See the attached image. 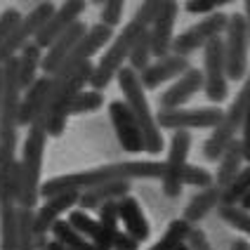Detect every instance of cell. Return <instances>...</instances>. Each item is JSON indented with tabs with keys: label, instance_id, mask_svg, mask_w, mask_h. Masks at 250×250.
Wrapping results in <instances>:
<instances>
[{
	"label": "cell",
	"instance_id": "1",
	"mask_svg": "<svg viewBox=\"0 0 250 250\" xmlns=\"http://www.w3.org/2000/svg\"><path fill=\"white\" fill-rule=\"evenodd\" d=\"M163 163L161 161H123V163H109L97 166L92 170L69 172V175H57L41 184V198H50L57 194L76 191L81 194L85 189L111 184V182H132V180H161Z\"/></svg>",
	"mask_w": 250,
	"mask_h": 250
},
{
	"label": "cell",
	"instance_id": "2",
	"mask_svg": "<svg viewBox=\"0 0 250 250\" xmlns=\"http://www.w3.org/2000/svg\"><path fill=\"white\" fill-rule=\"evenodd\" d=\"M116 81H118V87L123 92V104L130 109V113L135 116V121L139 125V132H142V139H144V151L151 153V156L161 153V149H163V132L156 125V116H153L151 106H149L144 87L139 83V76L125 66V69L118 71Z\"/></svg>",
	"mask_w": 250,
	"mask_h": 250
},
{
	"label": "cell",
	"instance_id": "3",
	"mask_svg": "<svg viewBox=\"0 0 250 250\" xmlns=\"http://www.w3.org/2000/svg\"><path fill=\"white\" fill-rule=\"evenodd\" d=\"M47 135L38 127H28V135L21 146L19 172H21V196L17 208L36 210L41 201V184H42V158H45Z\"/></svg>",
	"mask_w": 250,
	"mask_h": 250
},
{
	"label": "cell",
	"instance_id": "4",
	"mask_svg": "<svg viewBox=\"0 0 250 250\" xmlns=\"http://www.w3.org/2000/svg\"><path fill=\"white\" fill-rule=\"evenodd\" d=\"M146 28L137 24V21H127L123 26V31L113 38V42L104 50V55L99 57V62L92 66V76H90V90H106L111 81L118 76V71L125 69V62H127V55H130V50H132V45L137 41L139 36L144 33Z\"/></svg>",
	"mask_w": 250,
	"mask_h": 250
},
{
	"label": "cell",
	"instance_id": "5",
	"mask_svg": "<svg viewBox=\"0 0 250 250\" xmlns=\"http://www.w3.org/2000/svg\"><path fill=\"white\" fill-rule=\"evenodd\" d=\"M248 111H250V73L243 78V85L236 92V99L231 102V106L227 111H222V121L215 125L212 135L206 139V144H203V158L206 161L217 163L224 146L231 139H236V132H241V125H243V118H246Z\"/></svg>",
	"mask_w": 250,
	"mask_h": 250
},
{
	"label": "cell",
	"instance_id": "6",
	"mask_svg": "<svg viewBox=\"0 0 250 250\" xmlns=\"http://www.w3.org/2000/svg\"><path fill=\"white\" fill-rule=\"evenodd\" d=\"M222 52L227 81H243L248 76V31L243 14H229L227 28L222 33Z\"/></svg>",
	"mask_w": 250,
	"mask_h": 250
},
{
	"label": "cell",
	"instance_id": "7",
	"mask_svg": "<svg viewBox=\"0 0 250 250\" xmlns=\"http://www.w3.org/2000/svg\"><path fill=\"white\" fill-rule=\"evenodd\" d=\"M55 10H57L55 2H36V5L28 10V14H21L19 24L10 31V36H7L5 41L0 42V66H2L5 62L14 59L28 42H33L36 33L45 26V21L52 17Z\"/></svg>",
	"mask_w": 250,
	"mask_h": 250
},
{
	"label": "cell",
	"instance_id": "8",
	"mask_svg": "<svg viewBox=\"0 0 250 250\" xmlns=\"http://www.w3.org/2000/svg\"><path fill=\"white\" fill-rule=\"evenodd\" d=\"M227 19H229V14H222V12L203 17L198 24L189 26L187 31H182L180 36H175L172 47H170V55L187 57V59H189V55L203 50L210 41L222 38L224 28H227Z\"/></svg>",
	"mask_w": 250,
	"mask_h": 250
},
{
	"label": "cell",
	"instance_id": "9",
	"mask_svg": "<svg viewBox=\"0 0 250 250\" xmlns=\"http://www.w3.org/2000/svg\"><path fill=\"white\" fill-rule=\"evenodd\" d=\"M222 121V111L217 106H198V109H161L156 116V125L163 130L189 132V130H215Z\"/></svg>",
	"mask_w": 250,
	"mask_h": 250
},
{
	"label": "cell",
	"instance_id": "10",
	"mask_svg": "<svg viewBox=\"0 0 250 250\" xmlns=\"http://www.w3.org/2000/svg\"><path fill=\"white\" fill-rule=\"evenodd\" d=\"M189 149H191V135L175 132L170 139V149H167V158L161 175V191L167 198H180L182 194V175L189 163Z\"/></svg>",
	"mask_w": 250,
	"mask_h": 250
},
{
	"label": "cell",
	"instance_id": "11",
	"mask_svg": "<svg viewBox=\"0 0 250 250\" xmlns=\"http://www.w3.org/2000/svg\"><path fill=\"white\" fill-rule=\"evenodd\" d=\"M113 38V31L102 24H95V26H87V33L78 41V45L69 52V57L62 62V66L50 76V78H66L73 71H78L83 64L92 62V55H97L104 50V45H109Z\"/></svg>",
	"mask_w": 250,
	"mask_h": 250
},
{
	"label": "cell",
	"instance_id": "12",
	"mask_svg": "<svg viewBox=\"0 0 250 250\" xmlns=\"http://www.w3.org/2000/svg\"><path fill=\"white\" fill-rule=\"evenodd\" d=\"M203 92L212 104H220L229 95V81L224 69L222 38H215L203 47Z\"/></svg>",
	"mask_w": 250,
	"mask_h": 250
},
{
	"label": "cell",
	"instance_id": "13",
	"mask_svg": "<svg viewBox=\"0 0 250 250\" xmlns=\"http://www.w3.org/2000/svg\"><path fill=\"white\" fill-rule=\"evenodd\" d=\"M83 14H85V2H81V0H69V2L57 5V10L52 12V17H50V19L45 21V26L36 33L33 45H38L42 52H45L66 28H71L76 21H81Z\"/></svg>",
	"mask_w": 250,
	"mask_h": 250
},
{
	"label": "cell",
	"instance_id": "14",
	"mask_svg": "<svg viewBox=\"0 0 250 250\" xmlns=\"http://www.w3.org/2000/svg\"><path fill=\"white\" fill-rule=\"evenodd\" d=\"M177 14H180V5L172 2V0H163L161 2V12L153 19V24L149 31V42H151V57L156 59H163L170 55V47L175 41V21H177Z\"/></svg>",
	"mask_w": 250,
	"mask_h": 250
},
{
	"label": "cell",
	"instance_id": "15",
	"mask_svg": "<svg viewBox=\"0 0 250 250\" xmlns=\"http://www.w3.org/2000/svg\"><path fill=\"white\" fill-rule=\"evenodd\" d=\"M109 118H111L113 132H116L118 144L123 146V151H144V139H142V132H139V125L135 121V116L130 113V109L123 104V99H116V102L109 104Z\"/></svg>",
	"mask_w": 250,
	"mask_h": 250
},
{
	"label": "cell",
	"instance_id": "16",
	"mask_svg": "<svg viewBox=\"0 0 250 250\" xmlns=\"http://www.w3.org/2000/svg\"><path fill=\"white\" fill-rule=\"evenodd\" d=\"M78 196L76 191H66V194H57L50 196L42 201V206L33 210V231H36V238H45L47 231L55 227L64 212H71V210L78 206Z\"/></svg>",
	"mask_w": 250,
	"mask_h": 250
},
{
	"label": "cell",
	"instance_id": "17",
	"mask_svg": "<svg viewBox=\"0 0 250 250\" xmlns=\"http://www.w3.org/2000/svg\"><path fill=\"white\" fill-rule=\"evenodd\" d=\"M191 69V62L187 57H177V55H167L163 59H156L151 62L146 71L139 73V83L144 90H158L163 83L167 81H177L182 73Z\"/></svg>",
	"mask_w": 250,
	"mask_h": 250
},
{
	"label": "cell",
	"instance_id": "18",
	"mask_svg": "<svg viewBox=\"0 0 250 250\" xmlns=\"http://www.w3.org/2000/svg\"><path fill=\"white\" fill-rule=\"evenodd\" d=\"M50 87H52V78L50 76H38V81L21 95L19 113H17V125L19 127H31L45 113L47 97H50Z\"/></svg>",
	"mask_w": 250,
	"mask_h": 250
},
{
	"label": "cell",
	"instance_id": "19",
	"mask_svg": "<svg viewBox=\"0 0 250 250\" xmlns=\"http://www.w3.org/2000/svg\"><path fill=\"white\" fill-rule=\"evenodd\" d=\"M85 33H87V24H85L83 19L81 21H76L71 28H66L59 38H57L45 52H42V62H41V71L42 76H52L59 66H62V62L69 57V52L78 45V41L83 38Z\"/></svg>",
	"mask_w": 250,
	"mask_h": 250
},
{
	"label": "cell",
	"instance_id": "20",
	"mask_svg": "<svg viewBox=\"0 0 250 250\" xmlns=\"http://www.w3.org/2000/svg\"><path fill=\"white\" fill-rule=\"evenodd\" d=\"M201 90H203V73L191 66L187 73H182L166 92H161L158 106H161L163 111H166V109H184V104L194 97L196 92H201Z\"/></svg>",
	"mask_w": 250,
	"mask_h": 250
},
{
	"label": "cell",
	"instance_id": "21",
	"mask_svg": "<svg viewBox=\"0 0 250 250\" xmlns=\"http://www.w3.org/2000/svg\"><path fill=\"white\" fill-rule=\"evenodd\" d=\"M116 206H118V220L123 222V229H121V231H125L130 238H135L137 243L146 241L149 234H151V227H149V220L144 217L137 198L127 194V196H123V198H118Z\"/></svg>",
	"mask_w": 250,
	"mask_h": 250
},
{
	"label": "cell",
	"instance_id": "22",
	"mask_svg": "<svg viewBox=\"0 0 250 250\" xmlns=\"http://www.w3.org/2000/svg\"><path fill=\"white\" fill-rule=\"evenodd\" d=\"M220 198H222V189L220 187H208V189H201L196 191L189 203L184 206V212H182V220L191 227H198V222H203L212 210H217L220 206Z\"/></svg>",
	"mask_w": 250,
	"mask_h": 250
},
{
	"label": "cell",
	"instance_id": "23",
	"mask_svg": "<svg viewBox=\"0 0 250 250\" xmlns=\"http://www.w3.org/2000/svg\"><path fill=\"white\" fill-rule=\"evenodd\" d=\"M130 194V182H111V184H102V187H92V189H85L78 196V206L81 210H97L104 203H113L118 198Z\"/></svg>",
	"mask_w": 250,
	"mask_h": 250
},
{
	"label": "cell",
	"instance_id": "24",
	"mask_svg": "<svg viewBox=\"0 0 250 250\" xmlns=\"http://www.w3.org/2000/svg\"><path fill=\"white\" fill-rule=\"evenodd\" d=\"M243 166H246V161H243V153H241V144H238V139H231L224 146V151L220 153V158H217V172L212 175L215 187L224 189L241 172Z\"/></svg>",
	"mask_w": 250,
	"mask_h": 250
},
{
	"label": "cell",
	"instance_id": "25",
	"mask_svg": "<svg viewBox=\"0 0 250 250\" xmlns=\"http://www.w3.org/2000/svg\"><path fill=\"white\" fill-rule=\"evenodd\" d=\"M41 62H42V50L38 45H33V42H28L26 47L17 55V76H19L21 92H26L28 87L38 81Z\"/></svg>",
	"mask_w": 250,
	"mask_h": 250
},
{
	"label": "cell",
	"instance_id": "26",
	"mask_svg": "<svg viewBox=\"0 0 250 250\" xmlns=\"http://www.w3.org/2000/svg\"><path fill=\"white\" fill-rule=\"evenodd\" d=\"M248 194H250V166H243L241 172L222 189L220 206H241Z\"/></svg>",
	"mask_w": 250,
	"mask_h": 250
},
{
	"label": "cell",
	"instance_id": "27",
	"mask_svg": "<svg viewBox=\"0 0 250 250\" xmlns=\"http://www.w3.org/2000/svg\"><path fill=\"white\" fill-rule=\"evenodd\" d=\"M104 106V95L97 92V90H90V87H85L81 90L76 97L71 99L69 104H66V109H64V116L69 118V116H81V113H92V111H99Z\"/></svg>",
	"mask_w": 250,
	"mask_h": 250
},
{
	"label": "cell",
	"instance_id": "28",
	"mask_svg": "<svg viewBox=\"0 0 250 250\" xmlns=\"http://www.w3.org/2000/svg\"><path fill=\"white\" fill-rule=\"evenodd\" d=\"M189 231H191V224H187L182 217H180V220H172V222L167 224L166 234L158 238V241H156L149 250H177L180 246H184V243H187Z\"/></svg>",
	"mask_w": 250,
	"mask_h": 250
},
{
	"label": "cell",
	"instance_id": "29",
	"mask_svg": "<svg viewBox=\"0 0 250 250\" xmlns=\"http://www.w3.org/2000/svg\"><path fill=\"white\" fill-rule=\"evenodd\" d=\"M14 250H36L33 210L17 208V238H14Z\"/></svg>",
	"mask_w": 250,
	"mask_h": 250
},
{
	"label": "cell",
	"instance_id": "30",
	"mask_svg": "<svg viewBox=\"0 0 250 250\" xmlns=\"http://www.w3.org/2000/svg\"><path fill=\"white\" fill-rule=\"evenodd\" d=\"M50 234H52V238H55L57 243L66 246L69 250H90L92 248V243H90L87 238L81 236L66 220H59V222L50 229Z\"/></svg>",
	"mask_w": 250,
	"mask_h": 250
},
{
	"label": "cell",
	"instance_id": "31",
	"mask_svg": "<svg viewBox=\"0 0 250 250\" xmlns=\"http://www.w3.org/2000/svg\"><path fill=\"white\" fill-rule=\"evenodd\" d=\"M149 64H151V42H149V31H144L127 55V69L139 76L142 71H146Z\"/></svg>",
	"mask_w": 250,
	"mask_h": 250
},
{
	"label": "cell",
	"instance_id": "32",
	"mask_svg": "<svg viewBox=\"0 0 250 250\" xmlns=\"http://www.w3.org/2000/svg\"><path fill=\"white\" fill-rule=\"evenodd\" d=\"M217 215L224 224H229L231 229L241 231L243 236L250 238V212L243 210L241 206H217Z\"/></svg>",
	"mask_w": 250,
	"mask_h": 250
},
{
	"label": "cell",
	"instance_id": "33",
	"mask_svg": "<svg viewBox=\"0 0 250 250\" xmlns=\"http://www.w3.org/2000/svg\"><path fill=\"white\" fill-rule=\"evenodd\" d=\"M66 222L81 234L83 238H87L90 243L97 238V234H99V224H97V220L95 217H90L85 210H81V208H73L69 212V220Z\"/></svg>",
	"mask_w": 250,
	"mask_h": 250
},
{
	"label": "cell",
	"instance_id": "34",
	"mask_svg": "<svg viewBox=\"0 0 250 250\" xmlns=\"http://www.w3.org/2000/svg\"><path fill=\"white\" fill-rule=\"evenodd\" d=\"M212 184H215L212 172H208L206 167H198V166L187 163L184 175H182V187H196V189L201 191V189H208V187H212Z\"/></svg>",
	"mask_w": 250,
	"mask_h": 250
},
{
	"label": "cell",
	"instance_id": "35",
	"mask_svg": "<svg viewBox=\"0 0 250 250\" xmlns=\"http://www.w3.org/2000/svg\"><path fill=\"white\" fill-rule=\"evenodd\" d=\"M102 12H99V24L106 28H116L121 21H123V10H125V2L121 0H109V2H102L99 5Z\"/></svg>",
	"mask_w": 250,
	"mask_h": 250
},
{
	"label": "cell",
	"instance_id": "36",
	"mask_svg": "<svg viewBox=\"0 0 250 250\" xmlns=\"http://www.w3.org/2000/svg\"><path fill=\"white\" fill-rule=\"evenodd\" d=\"M97 224L109 231V234H118L121 231V220H118V206L116 201L113 203H104L97 208Z\"/></svg>",
	"mask_w": 250,
	"mask_h": 250
},
{
	"label": "cell",
	"instance_id": "37",
	"mask_svg": "<svg viewBox=\"0 0 250 250\" xmlns=\"http://www.w3.org/2000/svg\"><path fill=\"white\" fill-rule=\"evenodd\" d=\"M158 12H161V0H146V2H139L137 10H135L132 21H137V24H142L144 28H149L153 24V19L158 17Z\"/></svg>",
	"mask_w": 250,
	"mask_h": 250
},
{
	"label": "cell",
	"instance_id": "38",
	"mask_svg": "<svg viewBox=\"0 0 250 250\" xmlns=\"http://www.w3.org/2000/svg\"><path fill=\"white\" fill-rule=\"evenodd\" d=\"M227 5V0H191V2H184V10L189 14H215L220 12V7Z\"/></svg>",
	"mask_w": 250,
	"mask_h": 250
},
{
	"label": "cell",
	"instance_id": "39",
	"mask_svg": "<svg viewBox=\"0 0 250 250\" xmlns=\"http://www.w3.org/2000/svg\"><path fill=\"white\" fill-rule=\"evenodd\" d=\"M19 19H21V14L17 12L14 7H7L5 12L0 14V42L10 36V31L19 24Z\"/></svg>",
	"mask_w": 250,
	"mask_h": 250
},
{
	"label": "cell",
	"instance_id": "40",
	"mask_svg": "<svg viewBox=\"0 0 250 250\" xmlns=\"http://www.w3.org/2000/svg\"><path fill=\"white\" fill-rule=\"evenodd\" d=\"M187 248L189 250H215L212 243L208 241V236H206V231L198 229V227H191V231L187 236Z\"/></svg>",
	"mask_w": 250,
	"mask_h": 250
},
{
	"label": "cell",
	"instance_id": "41",
	"mask_svg": "<svg viewBox=\"0 0 250 250\" xmlns=\"http://www.w3.org/2000/svg\"><path fill=\"white\" fill-rule=\"evenodd\" d=\"M238 144H241V153H243L246 166H250V111L246 113V118H243V125H241V139H238Z\"/></svg>",
	"mask_w": 250,
	"mask_h": 250
},
{
	"label": "cell",
	"instance_id": "42",
	"mask_svg": "<svg viewBox=\"0 0 250 250\" xmlns=\"http://www.w3.org/2000/svg\"><path fill=\"white\" fill-rule=\"evenodd\" d=\"M142 243H137L135 238H130L125 231H118L116 238H113V248L111 250H139Z\"/></svg>",
	"mask_w": 250,
	"mask_h": 250
},
{
	"label": "cell",
	"instance_id": "43",
	"mask_svg": "<svg viewBox=\"0 0 250 250\" xmlns=\"http://www.w3.org/2000/svg\"><path fill=\"white\" fill-rule=\"evenodd\" d=\"M36 250H69L66 246L57 243L55 238H36Z\"/></svg>",
	"mask_w": 250,
	"mask_h": 250
},
{
	"label": "cell",
	"instance_id": "44",
	"mask_svg": "<svg viewBox=\"0 0 250 250\" xmlns=\"http://www.w3.org/2000/svg\"><path fill=\"white\" fill-rule=\"evenodd\" d=\"M229 250H250V243L246 238H236V241L229 246Z\"/></svg>",
	"mask_w": 250,
	"mask_h": 250
},
{
	"label": "cell",
	"instance_id": "45",
	"mask_svg": "<svg viewBox=\"0 0 250 250\" xmlns=\"http://www.w3.org/2000/svg\"><path fill=\"white\" fill-rule=\"evenodd\" d=\"M243 19H246V31H248V45H250V0L243 5Z\"/></svg>",
	"mask_w": 250,
	"mask_h": 250
},
{
	"label": "cell",
	"instance_id": "46",
	"mask_svg": "<svg viewBox=\"0 0 250 250\" xmlns=\"http://www.w3.org/2000/svg\"><path fill=\"white\" fill-rule=\"evenodd\" d=\"M241 208H243V210H248V212H250V194L246 196V201L241 203Z\"/></svg>",
	"mask_w": 250,
	"mask_h": 250
},
{
	"label": "cell",
	"instance_id": "47",
	"mask_svg": "<svg viewBox=\"0 0 250 250\" xmlns=\"http://www.w3.org/2000/svg\"><path fill=\"white\" fill-rule=\"evenodd\" d=\"M0 104H2V66H0Z\"/></svg>",
	"mask_w": 250,
	"mask_h": 250
},
{
	"label": "cell",
	"instance_id": "48",
	"mask_svg": "<svg viewBox=\"0 0 250 250\" xmlns=\"http://www.w3.org/2000/svg\"><path fill=\"white\" fill-rule=\"evenodd\" d=\"M177 250H189V248H187V243H184V246H180V248H177Z\"/></svg>",
	"mask_w": 250,
	"mask_h": 250
},
{
	"label": "cell",
	"instance_id": "49",
	"mask_svg": "<svg viewBox=\"0 0 250 250\" xmlns=\"http://www.w3.org/2000/svg\"><path fill=\"white\" fill-rule=\"evenodd\" d=\"M90 250H97V248H95V246H92V248H90Z\"/></svg>",
	"mask_w": 250,
	"mask_h": 250
}]
</instances>
